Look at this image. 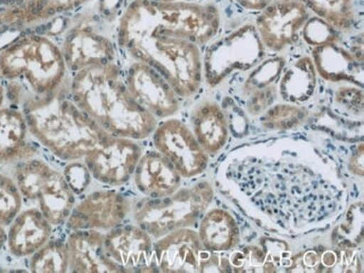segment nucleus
Wrapping results in <instances>:
<instances>
[{"label": "nucleus", "mask_w": 364, "mask_h": 273, "mask_svg": "<svg viewBox=\"0 0 364 273\" xmlns=\"http://www.w3.org/2000/svg\"><path fill=\"white\" fill-rule=\"evenodd\" d=\"M25 0H0V6L13 5V4L21 3Z\"/></svg>", "instance_id": "obj_42"}, {"label": "nucleus", "mask_w": 364, "mask_h": 273, "mask_svg": "<svg viewBox=\"0 0 364 273\" xmlns=\"http://www.w3.org/2000/svg\"><path fill=\"white\" fill-rule=\"evenodd\" d=\"M198 237L206 251L223 253L240 243V229L235 216L222 208H212L200 218Z\"/></svg>", "instance_id": "obj_22"}, {"label": "nucleus", "mask_w": 364, "mask_h": 273, "mask_svg": "<svg viewBox=\"0 0 364 273\" xmlns=\"http://www.w3.org/2000/svg\"><path fill=\"white\" fill-rule=\"evenodd\" d=\"M304 40L313 46L338 43L336 29L319 17H309L303 26Z\"/></svg>", "instance_id": "obj_30"}, {"label": "nucleus", "mask_w": 364, "mask_h": 273, "mask_svg": "<svg viewBox=\"0 0 364 273\" xmlns=\"http://www.w3.org/2000/svg\"><path fill=\"white\" fill-rule=\"evenodd\" d=\"M122 0H100V11L105 15H112L122 6Z\"/></svg>", "instance_id": "obj_39"}, {"label": "nucleus", "mask_w": 364, "mask_h": 273, "mask_svg": "<svg viewBox=\"0 0 364 273\" xmlns=\"http://www.w3.org/2000/svg\"><path fill=\"white\" fill-rule=\"evenodd\" d=\"M141 155L143 150L136 140L108 134L83 159L92 178L117 187L132 178Z\"/></svg>", "instance_id": "obj_8"}, {"label": "nucleus", "mask_w": 364, "mask_h": 273, "mask_svg": "<svg viewBox=\"0 0 364 273\" xmlns=\"http://www.w3.org/2000/svg\"><path fill=\"white\" fill-rule=\"evenodd\" d=\"M132 210V200L122 193L114 189L97 191L74 205L66 220V228L70 231H109L122 225Z\"/></svg>", "instance_id": "obj_10"}, {"label": "nucleus", "mask_w": 364, "mask_h": 273, "mask_svg": "<svg viewBox=\"0 0 364 273\" xmlns=\"http://www.w3.org/2000/svg\"><path fill=\"white\" fill-rule=\"evenodd\" d=\"M124 82L136 102L157 120L174 116L180 110V97L151 65L135 60L128 68Z\"/></svg>", "instance_id": "obj_11"}, {"label": "nucleus", "mask_w": 364, "mask_h": 273, "mask_svg": "<svg viewBox=\"0 0 364 273\" xmlns=\"http://www.w3.org/2000/svg\"><path fill=\"white\" fill-rule=\"evenodd\" d=\"M316 68L309 58L296 60L284 72L279 85L280 97L288 103L309 100L316 87Z\"/></svg>", "instance_id": "obj_24"}, {"label": "nucleus", "mask_w": 364, "mask_h": 273, "mask_svg": "<svg viewBox=\"0 0 364 273\" xmlns=\"http://www.w3.org/2000/svg\"><path fill=\"white\" fill-rule=\"evenodd\" d=\"M213 187L208 181L177 189L163 198L139 203L134 218L137 225L154 239H159L176 230L193 228L213 202Z\"/></svg>", "instance_id": "obj_5"}, {"label": "nucleus", "mask_w": 364, "mask_h": 273, "mask_svg": "<svg viewBox=\"0 0 364 273\" xmlns=\"http://www.w3.org/2000/svg\"><path fill=\"white\" fill-rule=\"evenodd\" d=\"M15 181L21 196L36 200L52 225H61L75 205V195L63 173L40 159H27L17 167Z\"/></svg>", "instance_id": "obj_6"}, {"label": "nucleus", "mask_w": 364, "mask_h": 273, "mask_svg": "<svg viewBox=\"0 0 364 273\" xmlns=\"http://www.w3.org/2000/svg\"><path fill=\"white\" fill-rule=\"evenodd\" d=\"M229 262L233 272H264L266 250L260 245H249L233 252Z\"/></svg>", "instance_id": "obj_29"}, {"label": "nucleus", "mask_w": 364, "mask_h": 273, "mask_svg": "<svg viewBox=\"0 0 364 273\" xmlns=\"http://www.w3.org/2000/svg\"><path fill=\"white\" fill-rule=\"evenodd\" d=\"M264 55V45L259 38L256 27H241L223 40L208 48L203 63L205 80L211 87L221 83L235 70H248L256 65Z\"/></svg>", "instance_id": "obj_7"}, {"label": "nucleus", "mask_w": 364, "mask_h": 273, "mask_svg": "<svg viewBox=\"0 0 364 273\" xmlns=\"http://www.w3.org/2000/svg\"><path fill=\"white\" fill-rule=\"evenodd\" d=\"M336 255L333 251H325L321 257V263L323 264V268L332 269L336 262Z\"/></svg>", "instance_id": "obj_40"}, {"label": "nucleus", "mask_w": 364, "mask_h": 273, "mask_svg": "<svg viewBox=\"0 0 364 273\" xmlns=\"http://www.w3.org/2000/svg\"><path fill=\"white\" fill-rule=\"evenodd\" d=\"M156 150L174 166L182 178L205 171L210 156L200 147L192 130L178 119H166L153 132Z\"/></svg>", "instance_id": "obj_9"}, {"label": "nucleus", "mask_w": 364, "mask_h": 273, "mask_svg": "<svg viewBox=\"0 0 364 273\" xmlns=\"http://www.w3.org/2000/svg\"><path fill=\"white\" fill-rule=\"evenodd\" d=\"M63 176L74 195L82 194L92 178L87 165L77 161H70L64 169Z\"/></svg>", "instance_id": "obj_32"}, {"label": "nucleus", "mask_w": 364, "mask_h": 273, "mask_svg": "<svg viewBox=\"0 0 364 273\" xmlns=\"http://www.w3.org/2000/svg\"><path fill=\"white\" fill-rule=\"evenodd\" d=\"M66 247L69 251V271L71 272H124L107 253L105 234L101 231H72L66 240Z\"/></svg>", "instance_id": "obj_16"}, {"label": "nucleus", "mask_w": 364, "mask_h": 273, "mask_svg": "<svg viewBox=\"0 0 364 273\" xmlns=\"http://www.w3.org/2000/svg\"><path fill=\"white\" fill-rule=\"evenodd\" d=\"M118 43L134 60L159 71L178 97L198 93L203 58L198 45L188 40L173 4L134 0L119 21Z\"/></svg>", "instance_id": "obj_1"}, {"label": "nucleus", "mask_w": 364, "mask_h": 273, "mask_svg": "<svg viewBox=\"0 0 364 273\" xmlns=\"http://www.w3.org/2000/svg\"><path fill=\"white\" fill-rule=\"evenodd\" d=\"M61 52L66 68L74 73L92 66L114 63L116 60L114 43L108 37L85 27H77L68 32Z\"/></svg>", "instance_id": "obj_15"}, {"label": "nucleus", "mask_w": 364, "mask_h": 273, "mask_svg": "<svg viewBox=\"0 0 364 273\" xmlns=\"http://www.w3.org/2000/svg\"><path fill=\"white\" fill-rule=\"evenodd\" d=\"M309 18L306 6L299 1H272L257 18V33L264 48L282 52L297 41L299 33Z\"/></svg>", "instance_id": "obj_12"}, {"label": "nucleus", "mask_w": 364, "mask_h": 273, "mask_svg": "<svg viewBox=\"0 0 364 273\" xmlns=\"http://www.w3.org/2000/svg\"><path fill=\"white\" fill-rule=\"evenodd\" d=\"M5 89H4L3 85H0V109L3 107L4 101H5Z\"/></svg>", "instance_id": "obj_43"}, {"label": "nucleus", "mask_w": 364, "mask_h": 273, "mask_svg": "<svg viewBox=\"0 0 364 273\" xmlns=\"http://www.w3.org/2000/svg\"><path fill=\"white\" fill-rule=\"evenodd\" d=\"M66 70L61 48L44 35L19 37L0 53V74L18 102L52 97L65 82Z\"/></svg>", "instance_id": "obj_4"}, {"label": "nucleus", "mask_w": 364, "mask_h": 273, "mask_svg": "<svg viewBox=\"0 0 364 273\" xmlns=\"http://www.w3.org/2000/svg\"><path fill=\"white\" fill-rule=\"evenodd\" d=\"M154 3H177V1H182V0H151Z\"/></svg>", "instance_id": "obj_44"}, {"label": "nucleus", "mask_w": 364, "mask_h": 273, "mask_svg": "<svg viewBox=\"0 0 364 273\" xmlns=\"http://www.w3.org/2000/svg\"><path fill=\"white\" fill-rule=\"evenodd\" d=\"M105 247L111 260L124 272L151 271L155 263L153 237L137 224H122L109 230L105 234Z\"/></svg>", "instance_id": "obj_14"}, {"label": "nucleus", "mask_w": 364, "mask_h": 273, "mask_svg": "<svg viewBox=\"0 0 364 273\" xmlns=\"http://www.w3.org/2000/svg\"><path fill=\"white\" fill-rule=\"evenodd\" d=\"M132 176L138 191L151 200L174 194L182 185V176L157 150L141 155Z\"/></svg>", "instance_id": "obj_17"}, {"label": "nucleus", "mask_w": 364, "mask_h": 273, "mask_svg": "<svg viewBox=\"0 0 364 273\" xmlns=\"http://www.w3.org/2000/svg\"><path fill=\"white\" fill-rule=\"evenodd\" d=\"M29 270L35 273H64L69 271V251L66 242L48 241L32 255Z\"/></svg>", "instance_id": "obj_26"}, {"label": "nucleus", "mask_w": 364, "mask_h": 273, "mask_svg": "<svg viewBox=\"0 0 364 273\" xmlns=\"http://www.w3.org/2000/svg\"><path fill=\"white\" fill-rule=\"evenodd\" d=\"M23 196L16 181L0 173V223L11 225L21 213Z\"/></svg>", "instance_id": "obj_28"}, {"label": "nucleus", "mask_w": 364, "mask_h": 273, "mask_svg": "<svg viewBox=\"0 0 364 273\" xmlns=\"http://www.w3.org/2000/svg\"><path fill=\"white\" fill-rule=\"evenodd\" d=\"M89 0H25L23 3L3 6L0 9V25L9 31H21L58 15L74 11Z\"/></svg>", "instance_id": "obj_18"}, {"label": "nucleus", "mask_w": 364, "mask_h": 273, "mask_svg": "<svg viewBox=\"0 0 364 273\" xmlns=\"http://www.w3.org/2000/svg\"><path fill=\"white\" fill-rule=\"evenodd\" d=\"M69 90L74 102L112 136L143 140L159 124L132 97L114 62L77 72Z\"/></svg>", "instance_id": "obj_2"}, {"label": "nucleus", "mask_w": 364, "mask_h": 273, "mask_svg": "<svg viewBox=\"0 0 364 273\" xmlns=\"http://www.w3.org/2000/svg\"><path fill=\"white\" fill-rule=\"evenodd\" d=\"M278 97V89L276 85H267L262 89L255 90L250 93L247 101V111L251 116L257 117L274 105Z\"/></svg>", "instance_id": "obj_33"}, {"label": "nucleus", "mask_w": 364, "mask_h": 273, "mask_svg": "<svg viewBox=\"0 0 364 273\" xmlns=\"http://www.w3.org/2000/svg\"><path fill=\"white\" fill-rule=\"evenodd\" d=\"M28 132L24 113L0 109V164L27 161L36 154L28 142Z\"/></svg>", "instance_id": "obj_21"}, {"label": "nucleus", "mask_w": 364, "mask_h": 273, "mask_svg": "<svg viewBox=\"0 0 364 273\" xmlns=\"http://www.w3.org/2000/svg\"><path fill=\"white\" fill-rule=\"evenodd\" d=\"M282 66H284L282 58H274V60H268L264 65L259 66L258 70L255 71L245 85L247 92L251 93L255 90L272 85V80L277 79L279 75Z\"/></svg>", "instance_id": "obj_31"}, {"label": "nucleus", "mask_w": 364, "mask_h": 273, "mask_svg": "<svg viewBox=\"0 0 364 273\" xmlns=\"http://www.w3.org/2000/svg\"><path fill=\"white\" fill-rule=\"evenodd\" d=\"M52 224L38 208L21 212L11 223L7 243L11 255L17 257L34 255L52 235Z\"/></svg>", "instance_id": "obj_19"}, {"label": "nucleus", "mask_w": 364, "mask_h": 273, "mask_svg": "<svg viewBox=\"0 0 364 273\" xmlns=\"http://www.w3.org/2000/svg\"><path fill=\"white\" fill-rule=\"evenodd\" d=\"M313 58L316 72L323 79L359 85V60L336 43L316 46Z\"/></svg>", "instance_id": "obj_23"}, {"label": "nucleus", "mask_w": 364, "mask_h": 273, "mask_svg": "<svg viewBox=\"0 0 364 273\" xmlns=\"http://www.w3.org/2000/svg\"><path fill=\"white\" fill-rule=\"evenodd\" d=\"M156 240L154 260L161 272H200V262L210 253L204 249L198 232L192 228L176 230Z\"/></svg>", "instance_id": "obj_13"}, {"label": "nucleus", "mask_w": 364, "mask_h": 273, "mask_svg": "<svg viewBox=\"0 0 364 273\" xmlns=\"http://www.w3.org/2000/svg\"><path fill=\"white\" fill-rule=\"evenodd\" d=\"M65 82L44 100H21L31 134L62 161H80L108 136L95 120L68 97Z\"/></svg>", "instance_id": "obj_3"}, {"label": "nucleus", "mask_w": 364, "mask_h": 273, "mask_svg": "<svg viewBox=\"0 0 364 273\" xmlns=\"http://www.w3.org/2000/svg\"><path fill=\"white\" fill-rule=\"evenodd\" d=\"M319 263H321V257L315 251H307L299 255V257L291 259V265L288 269L294 268V272H313L317 271Z\"/></svg>", "instance_id": "obj_36"}, {"label": "nucleus", "mask_w": 364, "mask_h": 273, "mask_svg": "<svg viewBox=\"0 0 364 273\" xmlns=\"http://www.w3.org/2000/svg\"><path fill=\"white\" fill-rule=\"evenodd\" d=\"M348 169L356 176H363V144L360 145V148H358L355 153L350 158Z\"/></svg>", "instance_id": "obj_37"}, {"label": "nucleus", "mask_w": 364, "mask_h": 273, "mask_svg": "<svg viewBox=\"0 0 364 273\" xmlns=\"http://www.w3.org/2000/svg\"><path fill=\"white\" fill-rule=\"evenodd\" d=\"M309 7L336 31L346 32L354 21L352 0H296Z\"/></svg>", "instance_id": "obj_25"}, {"label": "nucleus", "mask_w": 364, "mask_h": 273, "mask_svg": "<svg viewBox=\"0 0 364 273\" xmlns=\"http://www.w3.org/2000/svg\"><path fill=\"white\" fill-rule=\"evenodd\" d=\"M235 3L249 11H262L272 0H235Z\"/></svg>", "instance_id": "obj_38"}, {"label": "nucleus", "mask_w": 364, "mask_h": 273, "mask_svg": "<svg viewBox=\"0 0 364 273\" xmlns=\"http://www.w3.org/2000/svg\"><path fill=\"white\" fill-rule=\"evenodd\" d=\"M336 101L350 112L363 111V91L359 87H341L336 95Z\"/></svg>", "instance_id": "obj_34"}, {"label": "nucleus", "mask_w": 364, "mask_h": 273, "mask_svg": "<svg viewBox=\"0 0 364 273\" xmlns=\"http://www.w3.org/2000/svg\"><path fill=\"white\" fill-rule=\"evenodd\" d=\"M309 118V111L294 103L270 107L264 111L262 124L267 130H293L303 126Z\"/></svg>", "instance_id": "obj_27"}, {"label": "nucleus", "mask_w": 364, "mask_h": 273, "mask_svg": "<svg viewBox=\"0 0 364 273\" xmlns=\"http://www.w3.org/2000/svg\"><path fill=\"white\" fill-rule=\"evenodd\" d=\"M7 243V233L5 231V225L0 223V251L4 249Z\"/></svg>", "instance_id": "obj_41"}, {"label": "nucleus", "mask_w": 364, "mask_h": 273, "mask_svg": "<svg viewBox=\"0 0 364 273\" xmlns=\"http://www.w3.org/2000/svg\"><path fill=\"white\" fill-rule=\"evenodd\" d=\"M193 134L209 156H215L227 145L229 124L227 116L218 103L204 101L192 112Z\"/></svg>", "instance_id": "obj_20"}, {"label": "nucleus", "mask_w": 364, "mask_h": 273, "mask_svg": "<svg viewBox=\"0 0 364 273\" xmlns=\"http://www.w3.org/2000/svg\"><path fill=\"white\" fill-rule=\"evenodd\" d=\"M332 269L334 272H362L361 257L354 250H343Z\"/></svg>", "instance_id": "obj_35"}]
</instances>
